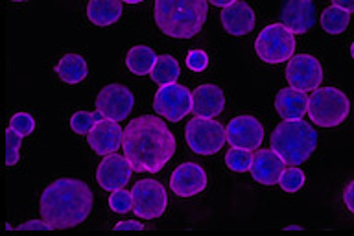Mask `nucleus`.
<instances>
[{
	"label": "nucleus",
	"mask_w": 354,
	"mask_h": 236,
	"mask_svg": "<svg viewBox=\"0 0 354 236\" xmlns=\"http://www.w3.org/2000/svg\"><path fill=\"white\" fill-rule=\"evenodd\" d=\"M124 155L137 174H157L176 154V137L162 118L142 115L124 129Z\"/></svg>",
	"instance_id": "1"
},
{
	"label": "nucleus",
	"mask_w": 354,
	"mask_h": 236,
	"mask_svg": "<svg viewBox=\"0 0 354 236\" xmlns=\"http://www.w3.org/2000/svg\"><path fill=\"white\" fill-rule=\"evenodd\" d=\"M93 203V190L87 183L80 179H57L44 188L39 210L52 231H61L87 220Z\"/></svg>",
	"instance_id": "2"
},
{
	"label": "nucleus",
	"mask_w": 354,
	"mask_h": 236,
	"mask_svg": "<svg viewBox=\"0 0 354 236\" xmlns=\"http://www.w3.org/2000/svg\"><path fill=\"white\" fill-rule=\"evenodd\" d=\"M209 0H155V22L165 35L190 39L198 35L209 15Z\"/></svg>",
	"instance_id": "3"
},
{
	"label": "nucleus",
	"mask_w": 354,
	"mask_h": 236,
	"mask_svg": "<svg viewBox=\"0 0 354 236\" xmlns=\"http://www.w3.org/2000/svg\"><path fill=\"white\" fill-rule=\"evenodd\" d=\"M271 148L286 161L288 166L303 165L317 146V133L308 122L282 120L271 133Z\"/></svg>",
	"instance_id": "4"
},
{
	"label": "nucleus",
	"mask_w": 354,
	"mask_h": 236,
	"mask_svg": "<svg viewBox=\"0 0 354 236\" xmlns=\"http://www.w3.org/2000/svg\"><path fill=\"white\" fill-rule=\"evenodd\" d=\"M348 113H351V102L339 89H315L310 94L308 115L315 126L336 127L347 118Z\"/></svg>",
	"instance_id": "5"
},
{
	"label": "nucleus",
	"mask_w": 354,
	"mask_h": 236,
	"mask_svg": "<svg viewBox=\"0 0 354 236\" xmlns=\"http://www.w3.org/2000/svg\"><path fill=\"white\" fill-rule=\"evenodd\" d=\"M295 33L288 30L282 22L270 24L259 33V37L254 41V52L260 60L277 65L284 63L293 57L295 52Z\"/></svg>",
	"instance_id": "6"
},
{
	"label": "nucleus",
	"mask_w": 354,
	"mask_h": 236,
	"mask_svg": "<svg viewBox=\"0 0 354 236\" xmlns=\"http://www.w3.org/2000/svg\"><path fill=\"white\" fill-rule=\"evenodd\" d=\"M185 138L194 154L214 155L223 148L227 131L220 122L205 118V116H196V118H190L185 127Z\"/></svg>",
	"instance_id": "7"
},
{
	"label": "nucleus",
	"mask_w": 354,
	"mask_h": 236,
	"mask_svg": "<svg viewBox=\"0 0 354 236\" xmlns=\"http://www.w3.org/2000/svg\"><path fill=\"white\" fill-rule=\"evenodd\" d=\"M194 98L192 93L185 85L179 83H170L155 93L153 109L155 113L168 122H179L192 111Z\"/></svg>",
	"instance_id": "8"
},
{
	"label": "nucleus",
	"mask_w": 354,
	"mask_h": 236,
	"mask_svg": "<svg viewBox=\"0 0 354 236\" xmlns=\"http://www.w3.org/2000/svg\"><path fill=\"white\" fill-rule=\"evenodd\" d=\"M133 212L142 220H155L162 216L168 205L165 187L155 179H142L133 185Z\"/></svg>",
	"instance_id": "9"
},
{
	"label": "nucleus",
	"mask_w": 354,
	"mask_h": 236,
	"mask_svg": "<svg viewBox=\"0 0 354 236\" xmlns=\"http://www.w3.org/2000/svg\"><path fill=\"white\" fill-rule=\"evenodd\" d=\"M133 105H135V96L126 85L120 83H111L96 96V109L104 115V118L115 122L126 120Z\"/></svg>",
	"instance_id": "10"
},
{
	"label": "nucleus",
	"mask_w": 354,
	"mask_h": 236,
	"mask_svg": "<svg viewBox=\"0 0 354 236\" xmlns=\"http://www.w3.org/2000/svg\"><path fill=\"white\" fill-rule=\"evenodd\" d=\"M286 80L290 87L299 89V91H315L319 89L323 82V69L321 63L314 55L297 54L288 61L286 65Z\"/></svg>",
	"instance_id": "11"
},
{
	"label": "nucleus",
	"mask_w": 354,
	"mask_h": 236,
	"mask_svg": "<svg viewBox=\"0 0 354 236\" xmlns=\"http://www.w3.org/2000/svg\"><path fill=\"white\" fill-rule=\"evenodd\" d=\"M227 143L234 148L257 149L264 140V127L254 116L242 115L232 118L225 127Z\"/></svg>",
	"instance_id": "12"
},
{
	"label": "nucleus",
	"mask_w": 354,
	"mask_h": 236,
	"mask_svg": "<svg viewBox=\"0 0 354 236\" xmlns=\"http://www.w3.org/2000/svg\"><path fill=\"white\" fill-rule=\"evenodd\" d=\"M131 174L133 166L126 155L109 154L100 163L98 170H96V181L107 192H115V190L126 187Z\"/></svg>",
	"instance_id": "13"
},
{
	"label": "nucleus",
	"mask_w": 354,
	"mask_h": 236,
	"mask_svg": "<svg viewBox=\"0 0 354 236\" xmlns=\"http://www.w3.org/2000/svg\"><path fill=\"white\" fill-rule=\"evenodd\" d=\"M170 188L179 198H192L207 188V174L196 163H183L171 174Z\"/></svg>",
	"instance_id": "14"
},
{
	"label": "nucleus",
	"mask_w": 354,
	"mask_h": 236,
	"mask_svg": "<svg viewBox=\"0 0 354 236\" xmlns=\"http://www.w3.org/2000/svg\"><path fill=\"white\" fill-rule=\"evenodd\" d=\"M286 170V161L273 148L257 149L251 163V177L260 185H277L281 181L282 172Z\"/></svg>",
	"instance_id": "15"
},
{
	"label": "nucleus",
	"mask_w": 354,
	"mask_h": 236,
	"mask_svg": "<svg viewBox=\"0 0 354 236\" xmlns=\"http://www.w3.org/2000/svg\"><path fill=\"white\" fill-rule=\"evenodd\" d=\"M87 138L88 146L93 148L94 154L105 157L109 154H116V149L124 144V129L118 122L104 118L93 127V131L88 133Z\"/></svg>",
	"instance_id": "16"
},
{
	"label": "nucleus",
	"mask_w": 354,
	"mask_h": 236,
	"mask_svg": "<svg viewBox=\"0 0 354 236\" xmlns=\"http://www.w3.org/2000/svg\"><path fill=\"white\" fill-rule=\"evenodd\" d=\"M281 22L295 35L306 33L315 24V6L312 0H286L281 10Z\"/></svg>",
	"instance_id": "17"
},
{
	"label": "nucleus",
	"mask_w": 354,
	"mask_h": 236,
	"mask_svg": "<svg viewBox=\"0 0 354 236\" xmlns=\"http://www.w3.org/2000/svg\"><path fill=\"white\" fill-rule=\"evenodd\" d=\"M192 98V113L196 116L216 118L218 115H221V111L225 107V96L221 93V89L218 85H212V83L199 85L198 89H194Z\"/></svg>",
	"instance_id": "18"
},
{
	"label": "nucleus",
	"mask_w": 354,
	"mask_h": 236,
	"mask_svg": "<svg viewBox=\"0 0 354 236\" xmlns=\"http://www.w3.org/2000/svg\"><path fill=\"white\" fill-rule=\"evenodd\" d=\"M221 24L231 35H245L254 28V11L245 2H232L221 10Z\"/></svg>",
	"instance_id": "19"
},
{
	"label": "nucleus",
	"mask_w": 354,
	"mask_h": 236,
	"mask_svg": "<svg viewBox=\"0 0 354 236\" xmlns=\"http://www.w3.org/2000/svg\"><path fill=\"white\" fill-rule=\"evenodd\" d=\"M308 102L304 91L299 89H281L275 96V109L284 120H299L308 113Z\"/></svg>",
	"instance_id": "20"
},
{
	"label": "nucleus",
	"mask_w": 354,
	"mask_h": 236,
	"mask_svg": "<svg viewBox=\"0 0 354 236\" xmlns=\"http://www.w3.org/2000/svg\"><path fill=\"white\" fill-rule=\"evenodd\" d=\"M122 15V0H88L87 17L96 26H111Z\"/></svg>",
	"instance_id": "21"
},
{
	"label": "nucleus",
	"mask_w": 354,
	"mask_h": 236,
	"mask_svg": "<svg viewBox=\"0 0 354 236\" xmlns=\"http://www.w3.org/2000/svg\"><path fill=\"white\" fill-rule=\"evenodd\" d=\"M55 72L59 74V78L63 80L65 83H80L83 82L88 74V69H87V63L83 60L82 55L77 54H66L63 60L57 63L55 66Z\"/></svg>",
	"instance_id": "22"
},
{
	"label": "nucleus",
	"mask_w": 354,
	"mask_h": 236,
	"mask_svg": "<svg viewBox=\"0 0 354 236\" xmlns=\"http://www.w3.org/2000/svg\"><path fill=\"white\" fill-rule=\"evenodd\" d=\"M157 61V54L149 46H133L126 55L127 69L137 76H148L151 74Z\"/></svg>",
	"instance_id": "23"
},
{
	"label": "nucleus",
	"mask_w": 354,
	"mask_h": 236,
	"mask_svg": "<svg viewBox=\"0 0 354 236\" xmlns=\"http://www.w3.org/2000/svg\"><path fill=\"white\" fill-rule=\"evenodd\" d=\"M181 74V66L177 63V60H174L171 55L162 54L157 55V61H155V66L149 78L153 80L157 85H170V83H176L177 78Z\"/></svg>",
	"instance_id": "24"
},
{
	"label": "nucleus",
	"mask_w": 354,
	"mask_h": 236,
	"mask_svg": "<svg viewBox=\"0 0 354 236\" xmlns=\"http://www.w3.org/2000/svg\"><path fill=\"white\" fill-rule=\"evenodd\" d=\"M348 22H351V13L347 10H343V8H337V6L326 8L323 11V15H321V26L330 35H337V33L345 32Z\"/></svg>",
	"instance_id": "25"
},
{
	"label": "nucleus",
	"mask_w": 354,
	"mask_h": 236,
	"mask_svg": "<svg viewBox=\"0 0 354 236\" xmlns=\"http://www.w3.org/2000/svg\"><path fill=\"white\" fill-rule=\"evenodd\" d=\"M251 163H253V154H251V149L234 148V146H232L231 149H227L225 165L229 170L243 174V172L251 170Z\"/></svg>",
	"instance_id": "26"
},
{
	"label": "nucleus",
	"mask_w": 354,
	"mask_h": 236,
	"mask_svg": "<svg viewBox=\"0 0 354 236\" xmlns=\"http://www.w3.org/2000/svg\"><path fill=\"white\" fill-rule=\"evenodd\" d=\"M100 120H104V115L98 109L94 113H87V111H77L71 118V127L77 135H88L93 131V127L98 124Z\"/></svg>",
	"instance_id": "27"
},
{
	"label": "nucleus",
	"mask_w": 354,
	"mask_h": 236,
	"mask_svg": "<svg viewBox=\"0 0 354 236\" xmlns=\"http://www.w3.org/2000/svg\"><path fill=\"white\" fill-rule=\"evenodd\" d=\"M279 185H281V188L284 192H297L299 188L304 185V172L299 170L297 166H290V168H286V170L282 172Z\"/></svg>",
	"instance_id": "28"
},
{
	"label": "nucleus",
	"mask_w": 354,
	"mask_h": 236,
	"mask_svg": "<svg viewBox=\"0 0 354 236\" xmlns=\"http://www.w3.org/2000/svg\"><path fill=\"white\" fill-rule=\"evenodd\" d=\"M22 144V135L13 127H8L6 131V165L13 166L19 163V149Z\"/></svg>",
	"instance_id": "29"
},
{
	"label": "nucleus",
	"mask_w": 354,
	"mask_h": 236,
	"mask_svg": "<svg viewBox=\"0 0 354 236\" xmlns=\"http://www.w3.org/2000/svg\"><path fill=\"white\" fill-rule=\"evenodd\" d=\"M109 207L113 212H118V215H126L129 210H133V194L120 188V190H115L111 194L109 198Z\"/></svg>",
	"instance_id": "30"
},
{
	"label": "nucleus",
	"mask_w": 354,
	"mask_h": 236,
	"mask_svg": "<svg viewBox=\"0 0 354 236\" xmlns=\"http://www.w3.org/2000/svg\"><path fill=\"white\" fill-rule=\"evenodd\" d=\"M10 127H13L15 131H19L22 137H28L32 135L33 129H35V120H33L32 115L28 113H17V115L11 116Z\"/></svg>",
	"instance_id": "31"
},
{
	"label": "nucleus",
	"mask_w": 354,
	"mask_h": 236,
	"mask_svg": "<svg viewBox=\"0 0 354 236\" xmlns=\"http://www.w3.org/2000/svg\"><path fill=\"white\" fill-rule=\"evenodd\" d=\"M209 65V55L203 50H190L187 55V66L194 72H203Z\"/></svg>",
	"instance_id": "32"
},
{
	"label": "nucleus",
	"mask_w": 354,
	"mask_h": 236,
	"mask_svg": "<svg viewBox=\"0 0 354 236\" xmlns=\"http://www.w3.org/2000/svg\"><path fill=\"white\" fill-rule=\"evenodd\" d=\"M17 229H19V231H50L52 227H50L44 220H30L26 221V224H21Z\"/></svg>",
	"instance_id": "33"
},
{
	"label": "nucleus",
	"mask_w": 354,
	"mask_h": 236,
	"mask_svg": "<svg viewBox=\"0 0 354 236\" xmlns=\"http://www.w3.org/2000/svg\"><path fill=\"white\" fill-rule=\"evenodd\" d=\"M115 231H144V226L140 224V221L126 220V221H120V224H116Z\"/></svg>",
	"instance_id": "34"
},
{
	"label": "nucleus",
	"mask_w": 354,
	"mask_h": 236,
	"mask_svg": "<svg viewBox=\"0 0 354 236\" xmlns=\"http://www.w3.org/2000/svg\"><path fill=\"white\" fill-rule=\"evenodd\" d=\"M343 201L347 205V209L354 215V181H351L343 190Z\"/></svg>",
	"instance_id": "35"
},
{
	"label": "nucleus",
	"mask_w": 354,
	"mask_h": 236,
	"mask_svg": "<svg viewBox=\"0 0 354 236\" xmlns=\"http://www.w3.org/2000/svg\"><path fill=\"white\" fill-rule=\"evenodd\" d=\"M334 6L337 8H343V10H347L348 13H354V0H332Z\"/></svg>",
	"instance_id": "36"
},
{
	"label": "nucleus",
	"mask_w": 354,
	"mask_h": 236,
	"mask_svg": "<svg viewBox=\"0 0 354 236\" xmlns=\"http://www.w3.org/2000/svg\"><path fill=\"white\" fill-rule=\"evenodd\" d=\"M209 2L212 6H216V8H227V6H231L236 0H209Z\"/></svg>",
	"instance_id": "37"
},
{
	"label": "nucleus",
	"mask_w": 354,
	"mask_h": 236,
	"mask_svg": "<svg viewBox=\"0 0 354 236\" xmlns=\"http://www.w3.org/2000/svg\"><path fill=\"white\" fill-rule=\"evenodd\" d=\"M288 231H293V229H295V231H301V229H303V227H299V226H290V227H286Z\"/></svg>",
	"instance_id": "38"
},
{
	"label": "nucleus",
	"mask_w": 354,
	"mask_h": 236,
	"mask_svg": "<svg viewBox=\"0 0 354 236\" xmlns=\"http://www.w3.org/2000/svg\"><path fill=\"white\" fill-rule=\"evenodd\" d=\"M122 2H127V4H138V2H144V0H122Z\"/></svg>",
	"instance_id": "39"
},
{
	"label": "nucleus",
	"mask_w": 354,
	"mask_h": 236,
	"mask_svg": "<svg viewBox=\"0 0 354 236\" xmlns=\"http://www.w3.org/2000/svg\"><path fill=\"white\" fill-rule=\"evenodd\" d=\"M351 55H353V60H354V43L351 44Z\"/></svg>",
	"instance_id": "40"
},
{
	"label": "nucleus",
	"mask_w": 354,
	"mask_h": 236,
	"mask_svg": "<svg viewBox=\"0 0 354 236\" xmlns=\"http://www.w3.org/2000/svg\"><path fill=\"white\" fill-rule=\"evenodd\" d=\"M13 2H26V0H13Z\"/></svg>",
	"instance_id": "41"
}]
</instances>
